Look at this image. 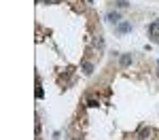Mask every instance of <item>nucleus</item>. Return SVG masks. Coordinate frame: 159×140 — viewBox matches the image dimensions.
<instances>
[{
    "instance_id": "obj_1",
    "label": "nucleus",
    "mask_w": 159,
    "mask_h": 140,
    "mask_svg": "<svg viewBox=\"0 0 159 140\" xmlns=\"http://www.w3.org/2000/svg\"><path fill=\"white\" fill-rule=\"evenodd\" d=\"M104 19H106L110 25H115V28H117V25L121 24V13H119V11H108Z\"/></svg>"
},
{
    "instance_id": "obj_2",
    "label": "nucleus",
    "mask_w": 159,
    "mask_h": 140,
    "mask_svg": "<svg viewBox=\"0 0 159 140\" xmlns=\"http://www.w3.org/2000/svg\"><path fill=\"white\" fill-rule=\"evenodd\" d=\"M132 62H134V55H132V53H121V55H119V66H121V68L132 66Z\"/></svg>"
},
{
    "instance_id": "obj_3",
    "label": "nucleus",
    "mask_w": 159,
    "mask_h": 140,
    "mask_svg": "<svg viewBox=\"0 0 159 140\" xmlns=\"http://www.w3.org/2000/svg\"><path fill=\"white\" fill-rule=\"evenodd\" d=\"M129 30H132V21H121V24H119L117 28H115V32H117L119 36H123V34H127Z\"/></svg>"
},
{
    "instance_id": "obj_4",
    "label": "nucleus",
    "mask_w": 159,
    "mask_h": 140,
    "mask_svg": "<svg viewBox=\"0 0 159 140\" xmlns=\"http://www.w3.org/2000/svg\"><path fill=\"white\" fill-rule=\"evenodd\" d=\"M148 34L155 38V40H159V19H155L153 24H148Z\"/></svg>"
},
{
    "instance_id": "obj_5",
    "label": "nucleus",
    "mask_w": 159,
    "mask_h": 140,
    "mask_svg": "<svg viewBox=\"0 0 159 140\" xmlns=\"http://www.w3.org/2000/svg\"><path fill=\"white\" fill-rule=\"evenodd\" d=\"M104 45H106V43H104V36H102V34H98V36L93 38V47L98 51H104Z\"/></svg>"
},
{
    "instance_id": "obj_6",
    "label": "nucleus",
    "mask_w": 159,
    "mask_h": 140,
    "mask_svg": "<svg viewBox=\"0 0 159 140\" xmlns=\"http://www.w3.org/2000/svg\"><path fill=\"white\" fill-rule=\"evenodd\" d=\"M81 70H83V75H87V76L93 75V64L91 62H83L81 64Z\"/></svg>"
},
{
    "instance_id": "obj_7",
    "label": "nucleus",
    "mask_w": 159,
    "mask_h": 140,
    "mask_svg": "<svg viewBox=\"0 0 159 140\" xmlns=\"http://www.w3.org/2000/svg\"><path fill=\"white\" fill-rule=\"evenodd\" d=\"M148 136H151V127H140V132H138V140H147Z\"/></svg>"
},
{
    "instance_id": "obj_8",
    "label": "nucleus",
    "mask_w": 159,
    "mask_h": 140,
    "mask_svg": "<svg viewBox=\"0 0 159 140\" xmlns=\"http://www.w3.org/2000/svg\"><path fill=\"white\" fill-rule=\"evenodd\" d=\"M115 7H117V9H127L129 2H127V0H115Z\"/></svg>"
},
{
    "instance_id": "obj_9",
    "label": "nucleus",
    "mask_w": 159,
    "mask_h": 140,
    "mask_svg": "<svg viewBox=\"0 0 159 140\" xmlns=\"http://www.w3.org/2000/svg\"><path fill=\"white\" fill-rule=\"evenodd\" d=\"M98 104H100L98 98H89V100H87V106H89V108H96Z\"/></svg>"
},
{
    "instance_id": "obj_10",
    "label": "nucleus",
    "mask_w": 159,
    "mask_h": 140,
    "mask_svg": "<svg viewBox=\"0 0 159 140\" xmlns=\"http://www.w3.org/2000/svg\"><path fill=\"white\" fill-rule=\"evenodd\" d=\"M40 2H45V4H49V2H53V0H40Z\"/></svg>"
},
{
    "instance_id": "obj_11",
    "label": "nucleus",
    "mask_w": 159,
    "mask_h": 140,
    "mask_svg": "<svg viewBox=\"0 0 159 140\" xmlns=\"http://www.w3.org/2000/svg\"><path fill=\"white\" fill-rule=\"evenodd\" d=\"M87 2H93V0H87Z\"/></svg>"
},
{
    "instance_id": "obj_12",
    "label": "nucleus",
    "mask_w": 159,
    "mask_h": 140,
    "mask_svg": "<svg viewBox=\"0 0 159 140\" xmlns=\"http://www.w3.org/2000/svg\"><path fill=\"white\" fill-rule=\"evenodd\" d=\"M157 76H159V70H157Z\"/></svg>"
}]
</instances>
